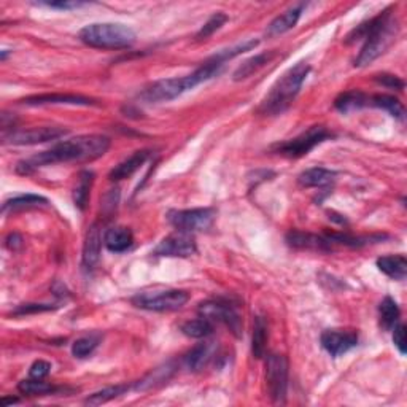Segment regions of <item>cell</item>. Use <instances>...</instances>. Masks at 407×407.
Returning <instances> with one entry per match:
<instances>
[{
	"label": "cell",
	"instance_id": "6da1fadb",
	"mask_svg": "<svg viewBox=\"0 0 407 407\" xmlns=\"http://www.w3.org/2000/svg\"><path fill=\"white\" fill-rule=\"evenodd\" d=\"M110 149V139L105 135H80V137L61 142L50 150L39 153L25 161H20L16 166V172L21 175H29L39 167L50 166L59 163H86L94 161L104 156Z\"/></svg>",
	"mask_w": 407,
	"mask_h": 407
},
{
	"label": "cell",
	"instance_id": "7a4b0ae2",
	"mask_svg": "<svg viewBox=\"0 0 407 407\" xmlns=\"http://www.w3.org/2000/svg\"><path fill=\"white\" fill-rule=\"evenodd\" d=\"M392 8L382 11L380 15H377L373 20L363 22V25L357 26L349 34L345 43H355L358 40H364V45L361 51H359L358 57L355 59L357 67H364L375 61L377 57L383 55L390 45L394 42L398 34V22L393 21L392 18Z\"/></svg>",
	"mask_w": 407,
	"mask_h": 407
},
{
	"label": "cell",
	"instance_id": "3957f363",
	"mask_svg": "<svg viewBox=\"0 0 407 407\" xmlns=\"http://www.w3.org/2000/svg\"><path fill=\"white\" fill-rule=\"evenodd\" d=\"M225 64L215 61L214 57H209L202 66L194 70L193 74L185 76H175V78L159 80L156 83L146 86L144 91L139 94V97L146 104H159L174 100L183 92L193 90L198 85L204 83L220 72Z\"/></svg>",
	"mask_w": 407,
	"mask_h": 407
},
{
	"label": "cell",
	"instance_id": "277c9868",
	"mask_svg": "<svg viewBox=\"0 0 407 407\" xmlns=\"http://www.w3.org/2000/svg\"><path fill=\"white\" fill-rule=\"evenodd\" d=\"M309 72L310 67L305 62H298L294 67L288 69L280 76V80L270 88L269 94L259 107V111H263L264 115H279L283 110H287L294 97L298 96Z\"/></svg>",
	"mask_w": 407,
	"mask_h": 407
},
{
	"label": "cell",
	"instance_id": "5b68a950",
	"mask_svg": "<svg viewBox=\"0 0 407 407\" xmlns=\"http://www.w3.org/2000/svg\"><path fill=\"white\" fill-rule=\"evenodd\" d=\"M78 37L85 45L100 50H123L135 42V32L125 25L96 22L83 27Z\"/></svg>",
	"mask_w": 407,
	"mask_h": 407
},
{
	"label": "cell",
	"instance_id": "8992f818",
	"mask_svg": "<svg viewBox=\"0 0 407 407\" xmlns=\"http://www.w3.org/2000/svg\"><path fill=\"white\" fill-rule=\"evenodd\" d=\"M190 301V294L183 290H164L153 293H139L132 298V304L139 309L151 312L179 310Z\"/></svg>",
	"mask_w": 407,
	"mask_h": 407
},
{
	"label": "cell",
	"instance_id": "52a82bcc",
	"mask_svg": "<svg viewBox=\"0 0 407 407\" xmlns=\"http://www.w3.org/2000/svg\"><path fill=\"white\" fill-rule=\"evenodd\" d=\"M268 393L274 404H283L288 390V359L279 353H270L266 359Z\"/></svg>",
	"mask_w": 407,
	"mask_h": 407
},
{
	"label": "cell",
	"instance_id": "ba28073f",
	"mask_svg": "<svg viewBox=\"0 0 407 407\" xmlns=\"http://www.w3.org/2000/svg\"><path fill=\"white\" fill-rule=\"evenodd\" d=\"M333 134L328 131L324 126H312L304 134L298 135L296 139H291L275 146V150L279 155L288 156V158H301L308 155L310 150H314L317 145L323 144L324 140L331 139Z\"/></svg>",
	"mask_w": 407,
	"mask_h": 407
},
{
	"label": "cell",
	"instance_id": "9c48e42d",
	"mask_svg": "<svg viewBox=\"0 0 407 407\" xmlns=\"http://www.w3.org/2000/svg\"><path fill=\"white\" fill-rule=\"evenodd\" d=\"M170 225L185 233L207 231L215 221L214 209H190V210H170L167 214Z\"/></svg>",
	"mask_w": 407,
	"mask_h": 407
},
{
	"label": "cell",
	"instance_id": "30bf717a",
	"mask_svg": "<svg viewBox=\"0 0 407 407\" xmlns=\"http://www.w3.org/2000/svg\"><path fill=\"white\" fill-rule=\"evenodd\" d=\"M198 251L196 240L191 233L179 231L164 237L156 249L153 250L155 256H169V258H188Z\"/></svg>",
	"mask_w": 407,
	"mask_h": 407
},
{
	"label": "cell",
	"instance_id": "8fae6325",
	"mask_svg": "<svg viewBox=\"0 0 407 407\" xmlns=\"http://www.w3.org/2000/svg\"><path fill=\"white\" fill-rule=\"evenodd\" d=\"M67 134V129L56 126H43L32 127L26 131H11L10 134H4L5 145H37L45 144L50 140H57L62 135Z\"/></svg>",
	"mask_w": 407,
	"mask_h": 407
},
{
	"label": "cell",
	"instance_id": "7c38bea8",
	"mask_svg": "<svg viewBox=\"0 0 407 407\" xmlns=\"http://www.w3.org/2000/svg\"><path fill=\"white\" fill-rule=\"evenodd\" d=\"M200 317L209 318L210 322L225 323L235 336H240L242 320L231 304L223 303V301H205L199 305Z\"/></svg>",
	"mask_w": 407,
	"mask_h": 407
},
{
	"label": "cell",
	"instance_id": "4fadbf2b",
	"mask_svg": "<svg viewBox=\"0 0 407 407\" xmlns=\"http://www.w3.org/2000/svg\"><path fill=\"white\" fill-rule=\"evenodd\" d=\"M322 347L329 355L340 357L358 344V334L344 329H328L322 334Z\"/></svg>",
	"mask_w": 407,
	"mask_h": 407
},
{
	"label": "cell",
	"instance_id": "5bb4252c",
	"mask_svg": "<svg viewBox=\"0 0 407 407\" xmlns=\"http://www.w3.org/2000/svg\"><path fill=\"white\" fill-rule=\"evenodd\" d=\"M288 245L299 250H314V251H331L333 245L329 244L324 235H317L304 231H290L287 234Z\"/></svg>",
	"mask_w": 407,
	"mask_h": 407
},
{
	"label": "cell",
	"instance_id": "9a60e30c",
	"mask_svg": "<svg viewBox=\"0 0 407 407\" xmlns=\"http://www.w3.org/2000/svg\"><path fill=\"white\" fill-rule=\"evenodd\" d=\"M26 105H92L94 100L90 97L80 96V94H40L21 100Z\"/></svg>",
	"mask_w": 407,
	"mask_h": 407
},
{
	"label": "cell",
	"instance_id": "2e32d148",
	"mask_svg": "<svg viewBox=\"0 0 407 407\" xmlns=\"http://www.w3.org/2000/svg\"><path fill=\"white\" fill-rule=\"evenodd\" d=\"M149 158H150L149 150H139V151L132 153V155L129 156L127 159H125V161L120 163L118 166H115L113 169L110 170L109 179L111 181H120V180L129 179V177L134 175L142 166H144L145 161Z\"/></svg>",
	"mask_w": 407,
	"mask_h": 407
},
{
	"label": "cell",
	"instance_id": "e0dca14e",
	"mask_svg": "<svg viewBox=\"0 0 407 407\" xmlns=\"http://www.w3.org/2000/svg\"><path fill=\"white\" fill-rule=\"evenodd\" d=\"M100 247H102V234H100L99 223L88 229L83 244V266L86 269H94L100 258Z\"/></svg>",
	"mask_w": 407,
	"mask_h": 407
},
{
	"label": "cell",
	"instance_id": "ac0fdd59",
	"mask_svg": "<svg viewBox=\"0 0 407 407\" xmlns=\"http://www.w3.org/2000/svg\"><path fill=\"white\" fill-rule=\"evenodd\" d=\"M216 353L215 342H200L196 347H193L191 352L185 357V363L191 371H200L210 363Z\"/></svg>",
	"mask_w": 407,
	"mask_h": 407
},
{
	"label": "cell",
	"instance_id": "d6986e66",
	"mask_svg": "<svg viewBox=\"0 0 407 407\" xmlns=\"http://www.w3.org/2000/svg\"><path fill=\"white\" fill-rule=\"evenodd\" d=\"M305 8V4H299L296 7H293L290 10H287L285 13L277 16L275 20L270 22L268 27V35L269 37H274V35L285 34L298 25L301 15H303V10Z\"/></svg>",
	"mask_w": 407,
	"mask_h": 407
},
{
	"label": "cell",
	"instance_id": "ffe728a7",
	"mask_svg": "<svg viewBox=\"0 0 407 407\" xmlns=\"http://www.w3.org/2000/svg\"><path fill=\"white\" fill-rule=\"evenodd\" d=\"M132 242H134V235L131 233V229L123 228V226L110 228L104 235L105 247H107L110 251H115V253L126 251L129 247L132 245Z\"/></svg>",
	"mask_w": 407,
	"mask_h": 407
},
{
	"label": "cell",
	"instance_id": "44dd1931",
	"mask_svg": "<svg viewBox=\"0 0 407 407\" xmlns=\"http://www.w3.org/2000/svg\"><path fill=\"white\" fill-rule=\"evenodd\" d=\"M334 170L324 169V167H312L304 170L303 174L298 177V181L301 186L304 188H322L326 185H331L336 179Z\"/></svg>",
	"mask_w": 407,
	"mask_h": 407
},
{
	"label": "cell",
	"instance_id": "7402d4cb",
	"mask_svg": "<svg viewBox=\"0 0 407 407\" xmlns=\"http://www.w3.org/2000/svg\"><path fill=\"white\" fill-rule=\"evenodd\" d=\"M377 268L394 280H404L407 275V259L404 255H390L377 259Z\"/></svg>",
	"mask_w": 407,
	"mask_h": 407
},
{
	"label": "cell",
	"instance_id": "603a6c76",
	"mask_svg": "<svg viewBox=\"0 0 407 407\" xmlns=\"http://www.w3.org/2000/svg\"><path fill=\"white\" fill-rule=\"evenodd\" d=\"M369 105V97L364 92L358 90L345 91L338 96L334 100V107L338 109L340 113H352V111L359 110Z\"/></svg>",
	"mask_w": 407,
	"mask_h": 407
},
{
	"label": "cell",
	"instance_id": "cb8c5ba5",
	"mask_svg": "<svg viewBox=\"0 0 407 407\" xmlns=\"http://www.w3.org/2000/svg\"><path fill=\"white\" fill-rule=\"evenodd\" d=\"M274 57V53L273 51H268V53H261V55H256L250 59H247L245 62H242L240 66L235 70L233 78L235 81H240V80H245L251 76L255 72H258L259 69L266 66V64L270 61V59Z\"/></svg>",
	"mask_w": 407,
	"mask_h": 407
},
{
	"label": "cell",
	"instance_id": "d4e9b609",
	"mask_svg": "<svg viewBox=\"0 0 407 407\" xmlns=\"http://www.w3.org/2000/svg\"><path fill=\"white\" fill-rule=\"evenodd\" d=\"M174 371H175V368L170 363L161 366V368L153 369L150 374H146L144 379L135 383L134 385L135 390H149V388L161 385V383H164L166 380H169L170 377H172Z\"/></svg>",
	"mask_w": 407,
	"mask_h": 407
},
{
	"label": "cell",
	"instance_id": "484cf974",
	"mask_svg": "<svg viewBox=\"0 0 407 407\" xmlns=\"http://www.w3.org/2000/svg\"><path fill=\"white\" fill-rule=\"evenodd\" d=\"M268 344V323L263 317L255 318V326H253V340H251V352L255 358H263L266 353Z\"/></svg>",
	"mask_w": 407,
	"mask_h": 407
},
{
	"label": "cell",
	"instance_id": "4316f807",
	"mask_svg": "<svg viewBox=\"0 0 407 407\" xmlns=\"http://www.w3.org/2000/svg\"><path fill=\"white\" fill-rule=\"evenodd\" d=\"M92 183H94V174L90 172V170H83L78 177V185H76L74 191V202L80 210L86 209Z\"/></svg>",
	"mask_w": 407,
	"mask_h": 407
},
{
	"label": "cell",
	"instance_id": "83f0119b",
	"mask_svg": "<svg viewBox=\"0 0 407 407\" xmlns=\"http://www.w3.org/2000/svg\"><path fill=\"white\" fill-rule=\"evenodd\" d=\"M181 333L188 336V338H194V339L209 338V336L214 333V323H212L209 318L200 317V318H196V320H190V322L183 323Z\"/></svg>",
	"mask_w": 407,
	"mask_h": 407
},
{
	"label": "cell",
	"instance_id": "f1b7e54d",
	"mask_svg": "<svg viewBox=\"0 0 407 407\" xmlns=\"http://www.w3.org/2000/svg\"><path fill=\"white\" fill-rule=\"evenodd\" d=\"M379 315H380V326L387 331H390L398 324L399 320V308L396 301L387 296L379 305Z\"/></svg>",
	"mask_w": 407,
	"mask_h": 407
},
{
	"label": "cell",
	"instance_id": "f546056e",
	"mask_svg": "<svg viewBox=\"0 0 407 407\" xmlns=\"http://www.w3.org/2000/svg\"><path fill=\"white\" fill-rule=\"evenodd\" d=\"M48 204V199L43 196H37V194H26V196H16L13 199L7 200L2 205V212L7 214L8 210H25V209H32V207H40V205Z\"/></svg>",
	"mask_w": 407,
	"mask_h": 407
},
{
	"label": "cell",
	"instance_id": "4dcf8cb0",
	"mask_svg": "<svg viewBox=\"0 0 407 407\" xmlns=\"http://www.w3.org/2000/svg\"><path fill=\"white\" fill-rule=\"evenodd\" d=\"M369 105H374V107H379L382 110H385L390 113L393 118H398V120H404V105L399 102L396 97L387 96V94H377L374 97H369Z\"/></svg>",
	"mask_w": 407,
	"mask_h": 407
},
{
	"label": "cell",
	"instance_id": "1f68e13d",
	"mask_svg": "<svg viewBox=\"0 0 407 407\" xmlns=\"http://www.w3.org/2000/svg\"><path fill=\"white\" fill-rule=\"evenodd\" d=\"M18 390L27 396H43V394H51L56 392V387L51 383L43 382V379H27L18 383Z\"/></svg>",
	"mask_w": 407,
	"mask_h": 407
},
{
	"label": "cell",
	"instance_id": "d6a6232c",
	"mask_svg": "<svg viewBox=\"0 0 407 407\" xmlns=\"http://www.w3.org/2000/svg\"><path fill=\"white\" fill-rule=\"evenodd\" d=\"M127 390H129V385L107 387V388H104V390L92 393L90 398H86L85 404H88V406H100V404H105V403H109V401L115 399L118 396H121V394H125Z\"/></svg>",
	"mask_w": 407,
	"mask_h": 407
},
{
	"label": "cell",
	"instance_id": "836d02e7",
	"mask_svg": "<svg viewBox=\"0 0 407 407\" xmlns=\"http://www.w3.org/2000/svg\"><path fill=\"white\" fill-rule=\"evenodd\" d=\"M228 22V16L225 13H215L209 18V21L200 27V31L196 34L198 40H205L209 39L210 35H214L216 31L225 26Z\"/></svg>",
	"mask_w": 407,
	"mask_h": 407
},
{
	"label": "cell",
	"instance_id": "e575fe53",
	"mask_svg": "<svg viewBox=\"0 0 407 407\" xmlns=\"http://www.w3.org/2000/svg\"><path fill=\"white\" fill-rule=\"evenodd\" d=\"M97 345L99 338H96V336H85V338H80L74 342L72 353L75 358H86L91 355Z\"/></svg>",
	"mask_w": 407,
	"mask_h": 407
},
{
	"label": "cell",
	"instance_id": "d590c367",
	"mask_svg": "<svg viewBox=\"0 0 407 407\" xmlns=\"http://www.w3.org/2000/svg\"><path fill=\"white\" fill-rule=\"evenodd\" d=\"M56 309V305L51 304H22L13 310V315H29V314H40V312H48Z\"/></svg>",
	"mask_w": 407,
	"mask_h": 407
},
{
	"label": "cell",
	"instance_id": "8d00e7d4",
	"mask_svg": "<svg viewBox=\"0 0 407 407\" xmlns=\"http://www.w3.org/2000/svg\"><path fill=\"white\" fill-rule=\"evenodd\" d=\"M50 373H51V364L48 361H43V359L35 361L31 366V369H29V375H31L32 379H45Z\"/></svg>",
	"mask_w": 407,
	"mask_h": 407
},
{
	"label": "cell",
	"instance_id": "74e56055",
	"mask_svg": "<svg viewBox=\"0 0 407 407\" xmlns=\"http://www.w3.org/2000/svg\"><path fill=\"white\" fill-rule=\"evenodd\" d=\"M375 80L379 81L380 85L390 88V90H398L401 91L404 88V81L398 78L396 75H388V74H383V75H377Z\"/></svg>",
	"mask_w": 407,
	"mask_h": 407
},
{
	"label": "cell",
	"instance_id": "f35d334b",
	"mask_svg": "<svg viewBox=\"0 0 407 407\" xmlns=\"http://www.w3.org/2000/svg\"><path fill=\"white\" fill-rule=\"evenodd\" d=\"M393 342L401 355H406V326L404 324H396V326H394Z\"/></svg>",
	"mask_w": 407,
	"mask_h": 407
},
{
	"label": "cell",
	"instance_id": "ab89813d",
	"mask_svg": "<svg viewBox=\"0 0 407 407\" xmlns=\"http://www.w3.org/2000/svg\"><path fill=\"white\" fill-rule=\"evenodd\" d=\"M40 5H45V7H50V8H57V10H74V8L83 7L85 2H42Z\"/></svg>",
	"mask_w": 407,
	"mask_h": 407
},
{
	"label": "cell",
	"instance_id": "60d3db41",
	"mask_svg": "<svg viewBox=\"0 0 407 407\" xmlns=\"http://www.w3.org/2000/svg\"><path fill=\"white\" fill-rule=\"evenodd\" d=\"M22 245V237L20 234H16V233H13V234H10L8 237H7V247L10 250H18L20 249V247Z\"/></svg>",
	"mask_w": 407,
	"mask_h": 407
},
{
	"label": "cell",
	"instance_id": "b9f144b4",
	"mask_svg": "<svg viewBox=\"0 0 407 407\" xmlns=\"http://www.w3.org/2000/svg\"><path fill=\"white\" fill-rule=\"evenodd\" d=\"M16 403H20V399H18V398H2V404H4V406L16 404Z\"/></svg>",
	"mask_w": 407,
	"mask_h": 407
}]
</instances>
